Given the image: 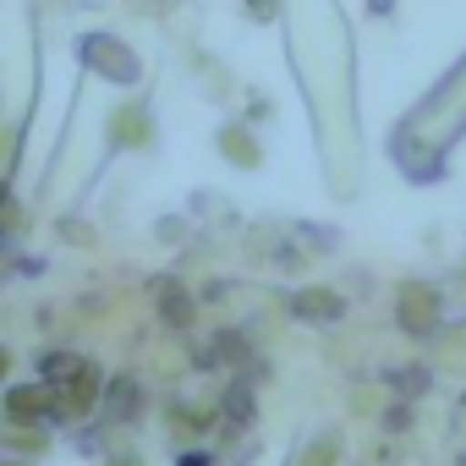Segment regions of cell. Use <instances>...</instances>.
<instances>
[{
    "instance_id": "6da1fadb",
    "label": "cell",
    "mask_w": 466,
    "mask_h": 466,
    "mask_svg": "<svg viewBox=\"0 0 466 466\" xmlns=\"http://www.w3.org/2000/svg\"><path fill=\"white\" fill-rule=\"evenodd\" d=\"M88 61H94L99 72H116L121 83H132V77H137V61L121 50V39H88Z\"/></svg>"
},
{
    "instance_id": "7a4b0ae2",
    "label": "cell",
    "mask_w": 466,
    "mask_h": 466,
    "mask_svg": "<svg viewBox=\"0 0 466 466\" xmlns=\"http://www.w3.org/2000/svg\"><path fill=\"white\" fill-rule=\"evenodd\" d=\"M225 154H230V159H248V165L258 159V148H253V137H242V127L225 132Z\"/></svg>"
},
{
    "instance_id": "3957f363",
    "label": "cell",
    "mask_w": 466,
    "mask_h": 466,
    "mask_svg": "<svg viewBox=\"0 0 466 466\" xmlns=\"http://www.w3.org/2000/svg\"><path fill=\"white\" fill-rule=\"evenodd\" d=\"M248 17L253 23H275V0H248Z\"/></svg>"
},
{
    "instance_id": "277c9868",
    "label": "cell",
    "mask_w": 466,
    "mask_h": 466,
    "mask_svg": "<svg viewBox=\"0 0 466 466\" xmlns=\"http://www.w3.org/2000/svg\"><path fill=\"white\" fill-rule=\"evenodd\" d=\"M390 6H395V0H368V12H379V17H384Z\"/></svg>"
}]
</instances>
